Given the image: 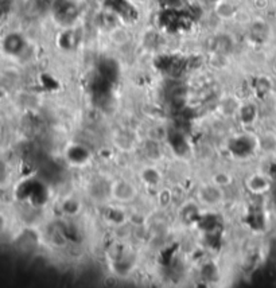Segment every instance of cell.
Segmentation results:
<instances>
[{
  "mask_svg": "<svg viewBox=\"0 0 276 288\" xmlns=\"http://www.w3.org/2000/svg\"><path fill=\"white\" fill-rule=\"evenodd\" d=\"M110 194L116 201L131 202L136 198V188L127 181H116L110 185Z\"/></svg>",
  "mask_w": 276,
  "mask_h": 288,
  "instance_id": "1",
  "label": "cell"
},
{
  "mask_svg": "<svg viewBox=\"0 0 276 288\" xmlns=\"http://www.w3.org/2000/svg\"><path fill=\"white\" fill-rule=\"evenodd\" d=\"M26 42L23 39V37L20 34L11 33L7 34L2 41V49L7 56L16 57L19 54H22V52L25 50Z\"/></svg>",
  "mask_w": 276,
  "mask_h": 288,
  "instance_id": "2",
  "label": "cell"
}]
</instances>
